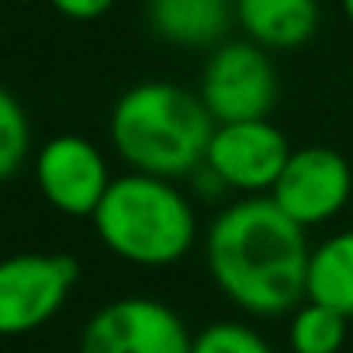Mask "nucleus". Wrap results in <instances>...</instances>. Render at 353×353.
<instances>
[{
  "label": "nucleus",
  "instance_id": "f257e3e1",
  "mask_svg": "<svg viewBox=\"0 0 353 353\" xmlns=\"http://www.w3.org/2000/svg\"><path fill=\"white\" fill-rule=\"evenodd\" d=\"M308 239L270 198L229 205L208 229L205 260L215 288L250 315H284L305 301Z\"/></svg>",
  "mask_w": 353,
  "mask_h": 353
},
{
  "label": "nucleus",
  "instance_id": "f03ea898",
  "mask_svg": "<svg viewBox=\"0 0 353 353\" xmlns=\"http://www.w3.org/2000/svg\"><path fill=\"white\" fill-rule=\"evenodd\" d=\"M215 118L198 94L149 80L125 90L111 111V142L132 173L176 181L205 166Z\"/></svg>",
  "mask_w": 353,
  "mask_h": 353
},
{
  "label": "nucleus",
  "instance_id": "7ed1b4c3",
  "mask_svg": "<svg viewBox=\"0 0 353 353\" xmlns=\"http://www.w3.org/2000/svg\"><path fill=\"white\" fill-rule=\"evenodd\" d=\"M97 239L135 267H170L194 246V208L173 181L125 173L111 181L94 212Z\"/></svg>",
  "mask_w": 353,
  "mask_h": 353
},
{
  "label": "nucleus",
  "instance_id": "20e7f679",
  "mask_svg": "<svg viewBox=\"0 0 353 353\" xmlns=\"http://www.w3.org/2000/svg\"><path fill=\"white\" fill-rule=\"evenodd\" d=\"M198 97L215 125L267 121L277 104V73L267 49L253 42H222L208 56Z\"/></svg>",
  "mask_w": 353,
  "mask_h": 353
},
{
  "label": "nucleus",
  "instance_id": "39448f33",
  "mask_svg": "<svg viewBox=\"0 0 353 353\" xmlns=\"http://www.w3.org/2000/svg\"><path fill=\"white\" fill-rule=\"evenodd\" d=\"M80 267L63 253H18L0 260V336L46 325L70 298Z\"/></svg>",
  "mask_w": 353,
  "mask_h": 353
},
{
  "label": "nucleus",
  "instance_id": "423d86ee",
  "mask_svg": "<svg viewBox=\"0 0 353 353\" xmlns=\"http://www.w3.org/2000/svg\"><path fill=\"white\" fill-rule=\"evenodd\" d=\"M194 336L156 298H118L104 305L80 336V353H191Z\"/></svg>",
  "mask_w": 353,
  "mask_h": 353
},
{
  "label": "nucleus",
  "instance_id": "0eeeda50",
  "mask_svg": "<svg viewBox=\"0 0 353 353\" xmlns=\"http://www.w3.org/2000/svg\"><path fill=\"white\" fill-rule=\"evenodd\" d=\"M353 194V170L350 163L325 145L294 149L288 166L281 170L274 191L267 194L294 225L312 229L329 222L346 208Z\"/></svg>",
  "mask_w": 353,
  "mask_h": 353
},
{
  "label": "nucleus",
  "instance_id": "6e6552de",
  "mask_svg": "<svg viewBox=\"0 0 353 353\" xmlns=\"http://www.w3.org/2000/svg\"><path fill=\"white\" fill-rule=\"evenodd\" d=\"M291 152L294 149L288 145L284 132L270 121L215 125V135L205 152V170L219 184L260 198L263 191H274Z\"/></svg>",
  "mask_w": 353,
  "mask_h": 353
},
{
  "label": "nucleus",
  "instance_id": "1a4fd4ad",
  "mask_svg": "<svg viewBox=\"0 0 353 353\" xmlns=\"http://www.w3.org/2000/svg\"><path fill=\"white\" fill-rule=\"evenodd\" d=\"M35 181L42 198L73 219H83L97 212L111 188V173L101 156V149L80 135H56L39 149L35 159Z\"/></svg>",
  "mask_w": 353,
  "mask_h": 353
},
{
  "label": "nucleus",
  "instance_id": "9d476101",
  "mask_svg": "<svg viewBox=\"0 0 353 353\" xmlns=\"http://www.w3.org/2000/svg\"><path fill=\"white\" fill-rule=\"evenodd\" d=\"M145 21L156 39L181 49H219L229 32L232 8L229 0H149Z\"/></svg>",
  "mask_w": 353,
  "mask_h": 353
},
{
  "label": "nucleus",
  "instance_id": "9b49d317",
  "mask_svg": "<svg viewBox=\"0 0 353 353\" xmlns=\"http://www.w3.org/2000/svg\"><path fill=\"white\" fill-rule=\"evenodd\" d=\"M236 18L253 46L294 49L319 28V0H236Z\"/></svg>",
  "mask_w": 353,
  "mask_h": 353
},
{
  "label": "nucleus",
  "instance_id": "f8f14e48",
  "mask_svg": "<svg viewBox=\"0 0 353 353\" xmlns=\"http://www.w3.org/2000/svg\"><path fill=\"white\" fill-rule=\"evenodd\" d=\"M305 301L332 308L343 319L353 315V229L336 232L312 250Z\"/></svg>",
  "mask_w": 353,
  "mask_h": 353
},
{
  "label": "nucleus",
  "instance_id": "ddd939ff",
  "mask_svg": "<svg viewBox=\"0 0 353 353\" xmlns=\"http://www.w3.org/2000/svg\"><path fill=\"white\" fill-rule=\"evenodd\" d=\"M291 353H339L346 343V319L315 301H301L288 325Z\"/></svg>",
  "mask_w": 353,
  "mask_h": 353
},
{
  "label": "nucleus",
  "instance_id": "4468645a",
  "mask_svg": "<svg viewBox=\"0 0 353 353\" xmlns=\"http://www.w3.org/2000/svg\"><path fill=\"white\" fill-rule=\"evenodd\" d=\"M32 149V128L25 108L0 87V181H8L21 170Z\"/></svg>",
  "mask_w": 353,
  "mask_h": 353
},
{
  "label": "nucleus",
  "instance_id": "2eb2a0df",
  "mask_svg": "<svg viewBox=\"0 0 353 353\" xmlns=\"http://www.w3.org/2000/svg\"><path fill=\"white\" fill-rule=\"evenodd\" d=\"M191 353H274V350L256 329L243 322H212L194 336Z\"/></svg>",
  "mask_w": 353,
  "mask_h": 353
},
{
  "label": "nucleus",
  "instance_id": "dca6fc26",
  "mask_svg": "<svg viewBox=\"0 0 353 353\" xmlns=\"http://www.w3.org/2000/svg\"><path fill=\"white\" fill-rule=\"evenodd\" d=\"M114 0H52V8L63 11L66 18H77V21H94L101 14L111 11Z\"/></svg>",
  "mask_w": 353,
  "mask_h": 353
},
{
  "label": "nucleus",
  "instance_id": "f3484780",
  "mask_svg": "<svg viewBox=\"0 0 353 353\" xmlns=\"http://www.w3.org/2000/svg\"><path fill=\"white\" fill-rule=\"evenodd\" d=\"M343 11H346V18L353 21V0H343Z\"/></svg>",
  "mask_w": 353,
  "mask_h": 353
}]
</instances>
